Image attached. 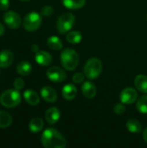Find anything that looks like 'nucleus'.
I'll return each instance as SVG.
<instances>
[{
	"instance_id": "obj_1",
	"label": "nucleus",
	"mask_w": 147,
	"mask_h": 148,
	"mask_svg": "<svg viewBox=\"0 0 147 148\" xmlns=\"http://www.w3.org/2000/svg\"><path fill=\"white\" fill-rule=\"evenodd\" d=\"M42 144L46 148H64L66 147V140L59 131L55 128L46 129L41 137Z\"/></svg>"
},
{
	"instance_id": "obj_2",
	"label": "nucleus",
	"mask_w": 147,
	"mask_h": 148,
	"mask_svg": "<svg viewBox=\"0 0 147 148\" xmlns=\"http://www.w3.org/2000/svg\"><path fill=\"white\" fill-rule=\"evenodd\" d=\"M61 63L68 71L75 70L79 63V55L73 49H65L61 54Z\"/></svg>"
},
{
	"instance_id": "obj_3",
	"label": "nucleus",
	"mask_w": 147,
	"mask_h": 148,
	"mask_svg": "<svg viewBox=\"0 0 147 148\" xmlns=\"http://www.w3.org/2000/svg\"><path fill=\"white\" fill-rule=\"evenodd\" d=\"M102 72V63L97 57H92L84 66V75L88 79L94 80Z\"/></svg>"
},
{
	"instance_id": "obj_4",
	"label": "nucleus",
	"mask_w": 147,
	"mask_h": 148,
	"mask_svg": "<svg viewBox=\"0 0 147 148\" xmlns=\"http://www.w3.org/2000/svg\"><path fill=\"white\" fill-rule=\"evenodd\" d=\"M0 102L4 108H16L21 102V95L16 89L6 90L0 95Z\"/></svg>"
},
{
	"instance_id": "obj_5",
	"label": "nucleus",
	"mask_w": 147,
	"mask_h": 148,
	"mask_svg": "<svg viewBox=\"0 0 147 148\" xmlns=\"http://www.w3.org/2000/svg\"><path fill=\"white\" fill-rule=\"evenodd\" d=\"M75 22V18L72 13H64L59 16L56 23V29L60 34H65L72 29Z\"/></svg>"
},
{
	"instance_id": "obj_6",
	"label": "nucleus",
	"mask_w": 147,
	"mask_h": 148,
	"mask_svg": "<svg viewBox=\"0 0 147 148\" xmlns=\"http://www.w3.org/2000/svg\"><path fill=\"white\" fill-rule=\"evenodd\" d=\"M42 23V16L36 12H30L26 15L23 19V28L29 31L33 32L39 29Z\"/></svg>"
},
{
	"instance_id": "obj_7",
	"label": "nucleus",
	"mask_w": 147,
	"mask_h": 148,
	"mask_svg": "<svg viewBox=\"0 0 147 148\" xmlns=\"http://www.w3.org/2000/svg\"><path fill=\"white\" fill-rule=\"evenodd\" d=\"M3 21L9 28L13 29H17L22 23V20H21L20 16L16 12L11 11V10L4 13Z\"/></svg>"
},
{
	"instance_id": "obj_8",
	"label": "nucleus",
	"mask_w": 147,
	"mask_h": 148,
	"mask_svg": "<svg viewBox=\"0 0 147 148\" xmlns=\"http://www.w3.org/2000/svg\"><path fill=\"white\" fill-rule=\"evenodd\" d=\"M47 77L53 82H62L66 80L67 75L63 69L59 67H51L47 70Z\"/></svg>"
},
{
	"instance_id": "obj_9",
	"label": "nucleus",
	"mask_w": 147,
	"mask_h": 148,
	"mask_svg": "<svg viewBox=\"0 0 147 148\" xmlns=\"http://www.w3.org/2000/svg\"><path fill=\"white\" fill-rule=\"evenodd\" d=\"M137 99H138V93L133 88H124L120 95V100L124 104H132Z\"/></svg>"
},
{
	"instance_id": "obj_10",
	"label": "nucleus",
	"mask_w": 147,
	"mask_h": 148,
	"mask_svg": "<svg viewBox=\"0 0 147 148\" xmlns=\"http://www.w3.org/2000/svg\"><path fill=\"white\" fill-rule=\"evenodd\" d=\"M41 96L45 101L50 103L55 102L57 100V94L55 90L49 86H44L41 89Z\"/></svg>"
},
{
	"instance_id": "obj_11",
	"label": "nucleus",
	"mask_w": 147,
	"mask_h": 148,
	"mask_svg": "<svg viewBox=\"0 0 147 148\" xmlns=\"http://www.w3.org/2000/svg\"><path fill=\"white\" fill-rule=\"evenodd\" d=\"M35 59L36 62L43 67L49 66L51 62H52V56L49 53L44 51V50H38L36 53L35 56Z\"/></svg>"
},
{
	"instance_id": "obj_12",
	"label": "nucleus",
	"mask_w": 147,
	"mask_h": 148,
	"mask_svg": "<svg viewBox=\"0 0 147 148\" xmlns=\"http://www.w3.org/2000/svg\"><path fill=\"white\" fill-rule=\"evenodd\" d=\"M14 61V55L10 50H2L0 52V68L5 69L10 67Z\"/></svg>"
},
{
	"instance_id": "obj_13",
	"label": "nucleus",
	"mask_w": 147,
	"mask_h": 148,
	"mask_svg": "<svg viewBox=\"0 0 147 148\" xmlns=\"http://www.w3.org/2000/svg\"><path fill=\"white\" fill-rule=\"evenodd\" d=\"M81 92L87 99H93L96 95L97 88L91 82H85L81 86Z\"/></svg>"
},
{
	"instance_id": "obj_14",
	"label": "nucleus",
	"mask_w": 147,
	"mask_h": 148,
	"mask_svg": "<svg viewBox=\"0 0 147 148\" xmlns=\"http://www.w3.org/2000/svg\"><path fill=\"white\" fill-rule=\"evenodd\" d=\"M62 94L65 100L72 101L77 95V88L74 84H66L62 89Z\"/></svg>"
},
{
	"instance_id": "obj_15",
	"label": "nucleus",
	"mask_w": 147,
	"mask_h": 148,
	"mask_svg": "<svg viewBox=\"0 0 147 148\" xmlns=\"http://www.w3.org/2000/svg\"><path fill=\"white\" fill-rule=\"evenodd\" d=\"M60 117H61V113L59 109L55 107L49 108L45 113V119L47 122L52 125L56 123L59 121Z\"/></svg>"
},
{
	"instance_id": "obj_16",
	"label": "nucleus",
	"mask_w": 147,
	"mask_h": 148,
	"mask_svg": "<svg viewBox=\"0 0 147 148\" xmlns=\"http://www.w3.org/2000/svg\"><path fill=\"white\" fill-rule=\"evenodd\" d=\"M23 97L25 101L31 106H36L40 102V97L38 94L31 89H28L23 93Z\"/></svg>"
},
{
	"instance_id": "obj_17",
	"label": "nucleus",
	"mask_w": 147,
	"mask_h": 148,
	"mask_svg": "<svg viewBox=\"0 0 147 148\" xmlns=\"http://www.w3.org/2000/svg\"><path fill=\"white\" fill-rule=\"evenodd\" d=\"M134 85L136 88L141 92L147 94V76L145 75H139L134 79Z\"/></svg>"
},
{
	"instance_id": "obj_18",
	"label": "nucleus",
	"mask_w": 147,
	"mask_h": 148,
	"mask_svg": "<svg viewBox=\"0 0 147 148\" xmlns=\"http://www.w3.org/2000/svg\"><path fill=\"white\" fill-rule=\"evenodd\" d=\"M32 65L26 61L21 62L17 66H16V72L22 76H26L29 75L31 71H32Z\"/></svg>"
},
{
	"instance_id": "obj_19",
	"label": "nucleus",
	"mask_w": 147,
	"mask_h": 148,
	"mask_svg": "<svg viewBox=\"0 0 147 148\" xmlns=\"http://www.w3.org/2000/svg\"><path fill=\"white\" fill-rule=\"evenodd\" d=\"M63 5L70 10H77L82 8L85 3L86 0H62Z\"/></svg>"
},
{
	"instance_id": "obj_20",
	"label": "nucleus",
	"mask_w": 147,
	"mask_h": 148,
	"mask_svg": "<svg viewBox=\"0 0 147 148\" xmlns=\"http://www.w3.org/2000/svg\"><path fill=\"white\" fill-rule=\"evenodd\" d=\"M47 44L51 49H54V50H60L62 49V40L55 36H49L47 40Z\"/></svg>"
},
{
	"instance_id": "obj_21",
	"label": "nucleus",
	"mask_w": 147,
	"mask_h": 148,
	"mask_svg": "<svg viewBox=\"0 0 147 148\" xmlns=\"http://www.w3.org/2000/svg\"><path fill=\"white\" fill-rule=\"evenodd\" d=\"M43 127V121L41 118H34L29 124V128L32 133H38Z\"/></svg>"
},
{
	"instance_id": "obj_22",
	"label": "nucleus",
	"mask_w": 147,
	"mask_h": 148,
	"mask_svg": "<svg viewBox=\"0 0 147 148\" xmlns=\"http://www.w3.org/2000/svg\"><path fill=\"white\" fill-rule=\"evenodd\" d=\"M126 127L131 133H139L141 131V124L136 119H130L127 121Z\"/></svg>"
},
{
	"instance_id": "obj_23",
	"label": "nucleus",
	"mask_w": 147,
	"mask_h": 148,
	"mask_svg": "<svg viewBox=\"0 0 147 148\" xmlns=\"http://www.w3.org/2000/svg\"><path fill=\"white\" fill-rule=\"evenodd\" d=\"M12 123V117L7 112L0 110V128H6Z\"/></svg>"
},
{
	"instance_id": "obj_24",
	"label": "nucleus",
	"mask_w": 147,
	"mask_h": 148,
	"mask_svg": "<svg viewBox=\"0 0 147 148\" xmlns=\"http://www.w3.org/2000/svg\"><path fill=\"white\" fill-rule=\"evenodd\" d=\"M66 39L71 44H77L81 41L82 36H81V32H79L77 30H74V31H70L67 35Z\"/></svg>"
},
{
	"instance_id": "obj_25",
	"label": "nucleus",
	"mask_w": 147,
	"mask_h": 148,
	"mask_svg": "<svg viewBox=\"0 0 147 148\" xmlns=\"http://www.w3.org/2000/svg\"><path fill=\"white\" fill-rule=\"evenodd\" d=\"M137 109L143 114H147V95L141 96L137 101Z\"/></svg>"
},
{
	"instance_id": "obj_26",
	"label": "nucleus",
	"mask_w": 147,
	"mask_h": 148,
	"mask_svg": "<svg viewBox=\"0 0 147 148\" xmlns=\"http://www.w3.org/2000/svg\"><path fill=\"white\" fill-rule=\"evenodd\" d=\"M54 12V8L49 6V5H46V6H43L41 10V13L43 16L45 17H49Z\"/></svg>"
},
{
	"instance_id": "obj_27",
	"label": "nucleus",
	"mask_w": 147,
	"mask_h": 148,
	"mask_svg": "<svg viewBox=\"0 0 147 148\" xmlns=\"http://www.w3.org/2000/svg\"><path fill=\"white\" fill-rule=\"evenodd\" d=\"M84 76L85 75L82 73H75L72 77V81L74 83H76V84L81 83L84 81Z\"/></svg>"
},
{
	"instance_id": "obj_28",
	"label": "nucleus",
	"mask_w": 147,
	"mask_h": 148,
	"mask_svg": "<svg viewBox=\"0 0 147 148\" xmlns=\"http://www.w3.org/2000/svg\"><path fill=\"white\" fill-rule=\"evenodd\" d=\"M126 111V107L124 106V103H118L114 107V112L118 115H122Z\"/></svg>"
},
{
	"instance_id": "obj_29",
	"label": "nucleus",
	"mask_w": 147,
	"mask_h": 148,
	"mask_svg": "<svg viewBox=\"0 0 147 148\" xmlns=\"http://www.w3.org/2000/svg\"><path fill=\"white\" fill-rule=\"evenodd\" d=\"M24 87V81L22 78H16L14 81V88L16 90H20Z\"/></svg>"
},
{
	"instance_id": "obj_30",
	"label": "nucleus",
	"mask_w": 147,
	"mask_h": 148,
	"mask_svg": "<svg viewBox=\"0 0 147 148\" xmlns=\"http://www.w3.org/2000/svg\"><path fill=\"white\" fill-rule=\"evenodd\" d=\"M10 7V1L9 0H0V10H6Z\"/></svg>"
},
{
	"instance_id": "obj_31",
	"label": "nucleus",
	"mask_w": 147,
	"mask_h": 148,
	"mask_svg": "<svg viewBox=\"0 0 147 148\" xmlns=\"http://www.w3.org/2000/svg\"><path fill=\"white\" fill-rule=\"evenodd\" d=\"M31 50H32L33 52L36 53V52L39 50V47H38V45H37V44H32V46H31Z\"/></svg>"
},
{
	"instance_id": "obj_32",
	"label": "nucleus",
	"mask_w": 147,
	"mask_h": 148,
	"mask_svg": "<svg viewBox=\"0 0 147 148\" xmlns=\"http://www.w3.org/2000/svg\"><path fill=\"white\" fill-rule=\"evenodd\" d=\"M143 138H144L145 142L147 144V127L145 129V131H144V133H143Z\"/></svg>"
},
{
	"instance_id": "obj_33",
	"label": "nucleus",
	"mask_w": 147,
	"mask_h": 148,
	"mask_svg": "<svg viewBox=\"0 0 147 148\" xmlns=\"http://www.w3.org/2000/svg\"><path fill=\"white\" fill-rule=\"evenodd\" d=\"M4 27H3V25L2 24V23H0V36H3V33H4Z\"/></svg>"
},
{
	"instance_id": "obj_34",
	"label": "nucleus",
	"mask_w": 147,
	"mask_h": 148,
	"mask_svg": "<svg viewBox=\"0 0 147 148\" xmlns=\"http://www.w3.org/2000/svg\"><path fill=\"white\" fill-rule=\"evenodd\" d=\"M21 1H28V0H21Z\"/></svg>"
},
{
	"instance_id": "obj_35",
	"label": "nucleus",
	"mask_w": 147,
	"mask_h": 148,
	"mask_svg": "<svg viewBox=\"0 0 147 148\" xmlns=\"http://www.w3.org/2000/svg\"><path fill=\"white\" fill-rule=\"evenodd\" d=\"M0 76H1V72H0Z\"/></svg>"
}]
</instances>
